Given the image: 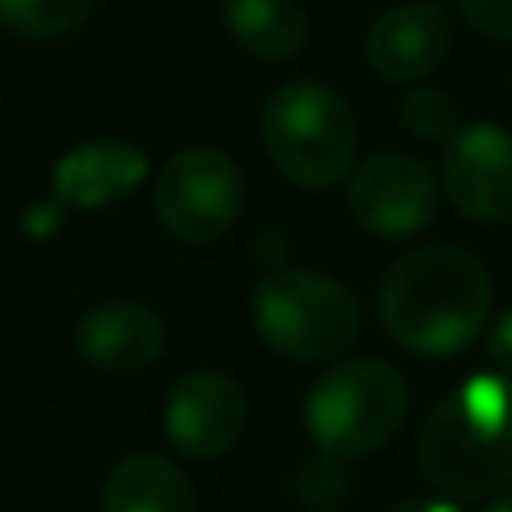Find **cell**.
I'll list each match as a JSON object with an SVG mask.
<instances>
[{
	"label": "cell",
	"mask_w": 512,
	"mask_h": 512,
	"mask_svg": "<svg viewBox=\"0 0 512 512\" xmlns=\"http://www.w3.org/2000/svg\"><path fill=\"white\" fill-rule=\"evenodd\" d=\"M391 342L414 355H454L477 342L490 315V270L468 248L436 243L400 256L378 292Z\"/></svg>",
	"instance_id": "1"
},
{
	"label": "cell",
	"mask_w": 512,
	"mask_h": 512,
	"mask_svg": "<svg viewBox=\"0 0 512 512\" xmlns=\"http://www.w3.org/2000/svg\"><path fill=\"white\" fill-rule=\"evenodd\" d=\"M418 472L454 504L512 486V378L481 373L454 387L418 432Z\"/></svg>",
	"instance_id": "2"
},
{
	"label": "cell",
	"mask_w": 512,
	"mask_h": 512,
	"mask_svg": "<svg viewBox=\"0 0 512 512\" xmlns=\"http://www.w3.org/2000/svg\"><path fill=\"white\" fill-rule=\"evenodd\" d=\"M261 140L283 180L319 194L351 176L360 126L351 104L324 81H288L265 99Z\"/></svg>",
	"instance_id": "3"
},
{
	"label": "cell",
	"mask_w": 512,
	"mask_h": 512,
	"mask_svg": "<svg viewBox=\"0 0 512 512\" xmlns=\"http://www.w3.org/2000/svg\"><path fill=\"white\" fill-rule=\"evenodd\" d=\"M252 319L274 355L297 364L337 360L360 337V301L319 270H274L256 283Z\"/></svg>",
	"instance_id": "4"
},
{
	"label": "cell",
	"mask_w": 512,
	"mask_h": 512,
	"mask_svg": "<svg viewBox=\"0 0 512 512\" xmlns=\"http://www.w3.org/2000/svg\"><path fill=\"white\" fill-rule=\"evenodd\" d=\"M409 414V387L387 360H346L306 396V427L328 459L378 454Z\"/></svg>",
	"instance_id": "5"
},
{
	"label": "cell",
	"mask_w": 512,
	"mask_h": 512,
	"mask_svg": "<svg viewBox=\"0 0 512 512\" xmlns=\"http://www.w3.org/2000/svg\"><path fill=\"white\" fill-rule=\"evenodd\" d=\"M153 212L162 230L185 248L225 239L243 212V171L216 144H189L171 153L153 185Z\"/></svg>",
	"instance_id": "6"
},
{
	"label": "cell",
	"mask_w": 512,
	"mask_h": 512,
	"mask_svg": "<svg viewBox=\"0 0 512 512\" xmlns=\"http://www.w3.org/2000/svg\"><path fill=\"white\" fill-rule=\"evenodd\" d=\"M441 203V185L436 176L414 158V153H373L351 171L346 185V207H351L355 225L378 239H409V234L427 230Z\"/></svg>",
	"instance_id": "7"
},
{
	"label": "cell",
	"mask_w": 512,
	"mask_h": 512,
	"mask_svg": "<svg viewBox=\"0 0 512 512\" xmlns=\"http://www.w3.org/2000/svg\"><path fill=\"white\" fill-rule=\"evenodd\" d=\"M441 189L459 216L477 225L512 221V135L504 126H463L445 144Z\"/></svg>",
	"instance_id": "8"
},
{
	"label": "cell",
	"mask_w": 512,
	"mask_h": 512,
	"mask_svg": "<svg viewBox=\"0 0 512 512\" xmlns=\"http://www.w3.org/2000/svg\"><path fill=\"white\" fill-rule=\"evenodd\" d=\"M248 423V396L221 369H194L171 387L162 409V432L185 459H221Z\"/></svg>",
	"instance_id": "9"
},
{
	"label": "cell",
	"mask_w": 512,
	"mask_h": 512,
	"mask_svg": "<svg viewBox=\"0 0 512 512\" xmlns=\"http://www.w3.org/2000/svg\"><path fill=\"white\" fill-rule=\"evenodd\" d=\"M445 54H450V14L436 0L391 5L364 41L369 68L391 86H418L441 68Z\"/></svg>",
	"instance_id": "10"
},
{
	"label": "cell",
	"mask_w": 512,
	"mask_h": 512,
	"mask_svg": "<svg viewBox=\"0 0 512 512\" xmlns=\"http://www.w3.org/2000/svg\"><path fill=\"white\" fill-rule=\"evenodd\" d=\"M77 355L99 373H117L131 378L162 360L167 351V328L140 301H104V306L86 310L77 319Z\"/></svg>",
	"instance_id": "11"
},
{
	"label": "cell",
	"mask_w": 512,
	"mask_h": 512,
	"mask_svg": "<svg viewBox=\"0 0 512 512\" xmlns=\"http://www.w3.org/2000/svg\"><path fill=\"white\" fill-rule=\"evenodd\" d=\"M149 176V158L140 144L131 140H90L68 149L50 171L54 185V212L72 207V212H95L117 198H126L131 189L144 185Z\"/></svg>",
	"instance_id": "12"
},
{
	"label": "cell",
	"mask_w": 512,
	"mask_h": 512,
	"mask_svg": "<svg viewBox=\"0 0 512 512\" xmlns=\"http://www.w3.org/2000/svg\"><path fill=\"white\" fill-rule=\"evenodd\" d=\"M99 512H198L189 477L162 454H126L104 481Z\"/></svg>",
	"instance_id": "13"
},
{
	"label": "cell",
	"mask_w": 512,
	"mask_h": 512,
	"mask_svg": "<svg viewBox=\"0 0 512 512\" xmlns=\"http://www.w3.org/2000/svg\"><path fill=\"white\" fill-rule=\"evenodd\" d=\"M225 27L234 45L261 63H288L310 32L297 0H225Z\"/></svg>",
	"instance_id": "14"
},
{
	"label": "cell",
	"mask_w": 512,
	"mask_h": 512,
	"mask_svg": "<svg viewBox=\"0 0 512 512\" xmlns=\"http://www.w3.org/2000/svg\"><path fill=\"white\" fill-rule=\"evenodd\" d=\"M95 0H0V23L23 41H54L77 32Z\"/></svg>",
	"instance_id": "15"
},
{
	"label": "cell",
	"mask_w": 512,
	"mask_h": 512,
	"mask_svg": "<svg viewBox=\"0 0 512 512\" xmlns=\"http://www.w3.org/2000/svg\"><path fill=\"white\" fill-rule=\"evenodd\" d=\"M400 122H405L418 140L450 144L454 135H459V104H454V95H445V90H436V86H414L409 99L400 104Z\"/></svg>",
	"instance_id": "16"
},
{
	"label": "cell",
	"mask_w": 512,
	"mask_h": 512,
	"mask_svg": "<svg viewBox=\"0 0 512 512\" xmlns=\"http://www.w3.org/2000/svg\"><path fill=\"white\" fill-rule=\"evenodd\" d=\"M468 27L490 41H512V0H454Z\"/></svg>",
	"instance_id": "17"
},
{
	"label": "cell",
	"mask_w": 512,
	"mask_h": 512,
	"mask_svg": "<svg viewBox=\"0 0 512 512\" xmlns=\"http://www.w3.org/2000/svg\"><path fill=\"white\" fill-rule=\"evenodd\" d=\"M486 360L495 364V373H508V378H512V310H504V315L490 324V333H486Z\"/></svg>",
	"instance_id": "18"
},
{
	"label": "cell",
	"mask_w": 512,
	"mask_h": 512,
	"mask_svg": "<svg viewBox=\"0 0 512 512\" xmlns=\"http://www.w3.org/2000/svg\"><path fill=\"white\" fill-rule=\"evenodd\" d=\"M391 512H459L454 499H409V504H396Z\"/></svg>",
	"instance_id": "19"
},
{
	"label": "cell",
	"mask_w": 512,
	"mask_h": 512,
	"mask_svg": "<svg viewBox=\"0 0 512 512\" xmlns=\"http://www.w3.org/2000/svg\"><path fill=\"white\" fill-rule=\"evenodd\" d=\"M486 512H512V495H504V499H495Z\"/></svg>",
	"instance_id": "20"
}]
</instances>
